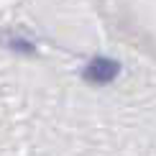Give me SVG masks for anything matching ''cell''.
I'll list each match as a JSON object with an SVG mask.
<instances>
[{
    "instance_id": "6da1fadb",
    "label": "cell",
    "mask_w": 156,
    "mask_h": 156,
    "mask_svg": "<svg viewBox=\"0 0 156 156\" xmlns=\"http://www.w3.org/2000/svg\"><path fill=\"white\" fill-rule=\"evenodd\" d=\"M118 74H120V64L113 62V59H105V56H97V59H92L82 69V77L92 84H108Z\"/></svg>"
}]
</instances>
